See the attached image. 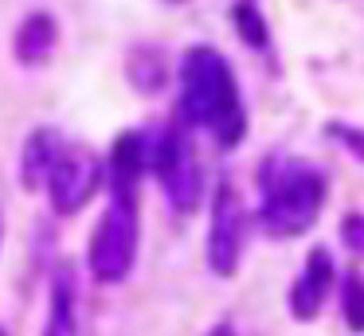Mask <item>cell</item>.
Listing matches in <instances>:
<instances>
[{
	"mask_svg": "<svg viewBox=\"0 0 364 336\" xmlns=\"http://www.w3.org/2000/svg\"><path fill=\"white\" fill-rule=\"evenodd\" d=\"M181 114L188 125L208 129L223 148L239 145L247 133V109L228 59L215 47H192L181 63Z\"/></svg>",
	"mask_w": 364,
	"mask_h": 336,
	"instance_id": "cell-1",
	"label": "cell"
},
{
	"mask_svg": "<svg viewBox=\"0 0 364 336\" xmlns=\"http://www.w3.org/2000/svg\"><path fill=\"white\" fill-rule=\"evenodd\" d=\"M329 286H333V254L325 246H314L290 289V313L298 320H314L321 313L325 297H329Z\"/></svg>",
	"mask_w": 364,
	"mask_h": 336,
	"instance_id": "cell-7",
	"label": "cell"
},
{
	"mask_svg": "<svg viewBox=\"0 0 364 336\" xmlns=\"http://www.w3.org/2000/svg\"><path fill=\"white\" fill-rule=\"evenodd\" d=\"M235 28H239V36L247 39L251 47H267V20L259 16V8L251 4V0H243V4H235Z\"/></svg>",
	"mask_w": 364,
	"mask_h": 336,
	"instance_id": "cell-13",
	"label": "cell"
},
{
	"mask_svg": "<svg viewBox=\"0 0 364 336\" xmlns=\"http://www.w3.org/2000/svg\"><path fill=\"white\" fill-rule=\"evenodd\" d=\"M243 231H247V215L239 203L235 188L220 184L212 200V231H208V262L220 278H231L243 254Z\"/></svg>",
	"mask_w": 364,
	"mask_h": 336,
	"instance_id": "cell-6",
	"label": "cell"
},
{
	"mask_svg": "<svg viewBox=\"0 0 364 336\" xmlns=\"http://www.w3.org/2000/svg\"><path fill=\"white\" fill-rule=\"evenodd\" d=\"M59 153H63V137L55 129H36L32 137L24 141V156H20V176H24V188H40L48 184L51 168H55Z\"/></svg>",
	"mask_w": 364,
	"mask_h": 336,
	"instance_id": "cell-10",
	"label": "cell"
},
{
	"mask_svg": "<svg viewBox=\"0 0 364 336\" xmlns=\"http://www.w3.org/2000/svg\"><path fill=\"white\" fill-rule=\"evenodd\" d=\"M129 78H134L137 90H157L165 82V59L149 47H141V51L129 55Z\"/></svg>",
	"mask_w": 364,
	"mask_h": 336,
	"instance_id": "cell-12",
	"label": "cell"
},
{
	"mask_svg": "<svg viewBox=\"0 0 364 336\" xmlns=\"http://www.w3.org/2000/svg\"><path fill=\"white\" fill-rule=\"evenodd\" d=\"M75 309H79V281H75L71 262L55 266L51 273V313L43 336H75Z\"/></svg>",
	"mask_w": 364,
	"mask_h": 336,
	"instance_id": "cell-9",
	"label": "cell"
},
{
	"mask_svg": "<svg viewBox=\"0 0 364 336\" xmlns=\"http://www.w3.org/2000/svg\"><path fill=\"white\" fill-rule=\"evenodd\" d=\"M102 176H106L102 161H98L87 145H63V153H59L55 168H51V176H48L51 207H55L59 215L82 211L95 200L98 188H102Z\"/></svg>",
	"mask_w": 364,
	"mask_h": 336,
	"instance_id": "cell-5",
	"label": "cell"
},
{
	"mask_svg": "<svg viewBox=\"0 0 364 336\" xmlns=\"http://www.w3.org/2000/svg\"><path fill=\"white\" fill-rule=\"evenodd\" d=\"M341 297H345L341 305H345L348 328H353V332H364V278H360V273H348Z\"/></svg>",
	"mask_w": 364,
	"mask_h": 336,
	"instance_id": "cell-14",
	"label": "cell"
},
{
	"mask_svg": "<svg viewBox=\"0 0 364 336\" xmlns=\"http://www.w3.org/2000/svg\"><path fill=\"white\" fill-rule=\"evenodd\" d=\"M55 43H59V23H55V16L32 12L24 23H20V31H16V59L24 63V67H40V63L51 59Z\"/></svg>",
	"mask_w": 364,
	"mask_h": 336,
	"instance_id": "cell-11",
	"label": "cell"
},
{
	"mask_svg": "<svg viewBox=\"0 0 364 336\" xmlns=\"http://www.w3.org/2000/svg\"><path fill=\"white\" fill-rule=\"evenodd\" d=\"M137 258V200L114 195L90 234V273L106 286L122 281Z\"/></svg>",
	"mask_w": 364,
	"mask_h": 336,
	"instance_id": "cell-3",
	"label": "cell"
},
{
	"mask_svg": "<svg viewBox=\"0 0 364 336\" xmlns=\"http://www.w3.org/2000/svg\"><path fill=\"white\" fill-rule=\"evenodd\" d=\"M208 336H235V328H231V325H220V328H212Z\"/></svg>",
	"mask_w": 364,
	"mask_h": 336,
	"instance_id": "cell-17",
	"label": "cell"
},
{
	"mask_svg": "<svg viewBox=\"0 0 364 336\" xmlns=\"http://www.w3.org/2000/svg\"><path fill=\"white\" fill-rule=\"evenodd\" d=\"M341 239H345V246L353 250V254L364 258V215H345V223H341Z\"/></svg>",
	"mask_w": 364,
	"mask_h": 336,
	"instance_id": "cell-16",
	"label": "cell"
},
{
	"mask_svg": "<svg viewBox=\"0 0 364 336\" xmlns=\"http://www.w3.org/2000/svg\"><path fill=\"white\" fill-rule=\"evenodd\" d=\"M259 184H262L259 223L274 239H294V234L309 231L314 219L321 215L325 176L314 164L294 161V156H270L259 172Z\"/></svg>",
	"mask_w": 364,
	"mask_h": 336,
	"instance_id": "cell-2",
	"label": "cell"
},
{
	"mask_svg": "<svg viewBox=\"0 0 364 336\" xmlns=\"http://www.w3.org/2000/svg\"><path fill=\"white\" fill-rule=\"evenodd\" d=\"M149 164L161 176L168 203L176 211H192L204 195V176H200V161L192 153V141L184 125H165L157 141L149 145Z\"/></svg>",
	"mask_w": 364,
	"mask_h": 336,
	"instance_id": "cell-4",
	"label": "cell"
},
{
	"mask_svg": "<svg viewBox=\"0 0 364 336\" xmlns=\"http://www.w3.org/2000/svg\"><path fill=\"white\" fill-rule=\"evenodd\" d=\"M149 164V137L145 133H122L110 153V192L137 200V180Z\"/></svg>",
	"mask_w": 364,
	"mask_h": 336,
	"instance_id": "cell-8",
	"label": "cell"
},
{
	"mask_svg": "<svg viewBox=\"0 0 364 336\" xmlns=\"http://www.w3.org/2000/svg\"><path fill=\"white\" fill-rule=\"evenodd\" d=\"M329 137H337L341 145L348 148V153L364 161V129H356V125H345V121H333V125H329Z\"/></svg>",
	"mask_w": 364,
	"mask_h": 336,
	"instance_id": "cell-15",
	"label": "cell"
}]
</instances>
